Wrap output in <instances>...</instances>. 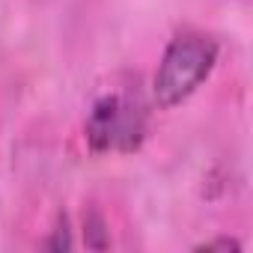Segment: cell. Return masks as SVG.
Listing matches in <instances>:
<instances>
[{
	"label": "cell",
	"mask_w": 253,
	"mask_h": 253,
	"mask_svg": "<svg viewBox=\"0 0 253 253\" xmlns=\"http://www.w3.org/2000/svg\"><path fill=\"white\" fill-rule=\"evenodd\" d=\"M217 60V42L206 33H182L170 42L158 75H155V101L173 107L188 98L211 72Z\"/></svg>",
	"instance_id": "6da1fadb"
},
{
	"label": "cell",
	"mask_w": 253,
	"mask_h": 253,
	"mask_svg": "<svg viewBox=\"0 0 253 253\" xmlns=\"http://www.w3.org/2000/svg\"><path fill=\"white\" fill-rule=\"evenodd\" d=\"M143 131V113L134 107L128 98L122 95H107L95 104L89 125H86V137L92 149H131L137 146Z\"/></svg>",
	"instance_id": "7a4b0ae2"
}]
</instances>
